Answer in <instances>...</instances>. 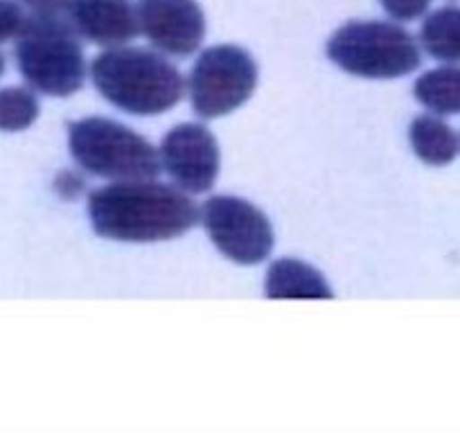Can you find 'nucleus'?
<instances>
[{"label":"nucleus","instance_id":"nucleus-1","mask_svg":"<svg viewBox=\"0 0 460 433\" xmlns=\"http://www.w3.org/2000/svg\"><path fill=\"white\" fill-rule=\"evenodd\" d=\"M88 216L100 237L134 244L174 240L201 222L183 190L156 179L118 181L95 190L88 197Z\"/></svg>","mask_w":460,"mask_h":433},{"label":"nucleus","instance_id":"nucleus-2","mask_svg":"<svg viewBox=\"0 0 460 433\" xmlns=\"http://www.w3.org/2000/svg\"><path fill=\"white\" fill-rule=\"evenodd\" d=\"M91 79L109 104L129 116H161L185 93L179 68L147 48H109L91 64Z\"/></svg>","mask_w":460,"mask_h":433},{"label":"nucleus","instance_id":"nucleus-3","mask_svg":"<svg viewBox=\"0 0 460 433\" xmlns=\"http://www.w3.org/2000/svg\"><path fill=\"white\" fill-rule=\"evenodd\" d=\"M64 14H30L16 37V66L32 91L75 95L86 82L82 41Z\"/></svg>","mask_w":460,"mask_h":433},{"label":"nucleus","instance_id":"nucleus-4","mask_svg":"<svg viewBox=\"0 0 460 433\" xmlns=\"http://www.w3.org/2000/svg\"><path fill=\"white\" fill-rule=\"evenodd\" d=\"M68 147L75 163L88 174L118 181L156 179L161 154L147 138L109 118H84L68 127Z\"/></svg>","mask_w":460,"mask_h":433},{"label":"nucleus","instance_id":"nucleus-5","mask_svg":"<svg viewBox=\"0 0 460 433\" xmlns=\"http://www.w3.org/2000/svg\"><path fill=\"white\" fill-rule=\"evenodd\" d=\"M327 57L345 73L366 79L406 77L422 64L409 30L386 21H352L327 41Z\"/></svg>","mask_w":460,"mask_h":433},{"label":"nucleus","instance_id":"nucleus-6","mask_svg":"<svg viewBox=\"0 0 460 433\" xmlns=\"http://www.w3.org/2000/svg\"><path fill=\"white\" fill-rule=\"evenodd\" d=\"M258 64L240 46H212L190 70V102L201 120L237 111L258 86Z\"/></svg>","mask_w":460,"mask_h":433},{"label":"nucleus","instance_id":"nucleus-7","mask_svg":"<svg viewBox=\"0 0 460 433\" xmlns=\"http://www.w3.org/2000/svg\"><path fill=\"white\" fill-rule=\"evenodd\" d=\"M199 215L212 244L233 262L255 267L271 255L276 242L271 222L246 199L217 194L203 203Z\"/></svg>","mask_w":460,"mask_h":433},{"label":"nucleus","instance_id":"nucleus-8","mask_svg":"<svg viewBox=\"0 0 460 433\" xmlns=\"http://www.w3.org/2000/svg\"><path fill=\"white\" fill-rule=\"evenodd\" d=\"M158 154L167 176L188 194H206L219 176V145L197 122H183L167 131Z\"/></svg>","mask_w":460,"mask_h":433},{"label":"nucleus","instance_id":"nucleus-9","mask_svg":"<svg viewBox=\"0 0 460 433\" xmlns=\"http://www.w3.org/2000/svg\"><path fill=\"white\" fill-rule=\"evenodd\" d=\"M140 32L158 52L190 57L206 39V14L197 0H138Z\"/></svg>","mask_w":460,"mask_h":433},{"label":"nucleus","instance_id":"nucleus-10","mask_svg":"<svg viewBox=\"0 0 460 433\" xmlns=\"http://www.w3.org/2000/svg\"><path fill=\"white\" fill-rule=\"evenodd\" d=\"M68 21L79 37L104 48L127 46L140 32L131 0H70Z\"/></svg>","mask_w":460,"mask_h":433},{"label":"nucleus","instance_id":"nucleus-11","mask_svg":"<svg viewBox=\"0 0 460 433\" xmlns=\"http://www.w3.org/2000/svg\"><path fill=\"white\" fill-rule=\"evenodd\" d=\"M269 298H332V289L325 278L300 260H278L267 273Z\"/></svg>","mask_w":460,"mask_h":433},{"label":"nucleus","instance_id":"nucleus-12","mask_svg":"<svg viewBox=\"0 0 460 433\" xmlns=\"http://www.w3.org/2000/svg\"><path fill=\"white\" fill-rule=\"evenodd\" d=\"M409 140L415 156L433 167L449 165L460 152V138L438 116H420L411 122Z\"/></svg>","mask_w":460,"mask_h":433},{"label":"nucleus","instance_id":"nucleus-13","mask_svg":"<svg viewBox=\"0 0 460 433\" xmlns=\"http://www.w3.org/2000/svg\"><path fill=\"white\" fill-rule=\"evenodd\" d=\"M415 100L436 116H458L460 113V66L449 64L429 70L418 77L413 86Z\"/></svg>","mask_w":460,"mask_h":433},{"label":"nucleus","instance_id":"nucleus-14","mask_svg":"<svg viewBox=\"0 0 460 433\" xmlns=\"http://www.w3.org/2000/svg\"><path fill=\"white\" fill-rule=\"evenodd\" d=\"M420 43L429 57L445 64L460 61V7H440L424 19Z\"/></svg>","mask_w":460,"mask_h":433},{"label":"nucleus","instance_id":"nucleus-15","mask_svg":"<svg viewBox=\"0 0 460 433\" xmlns=\"http://www.w3.org/2000/svg\"><path fill=\"white\" fill-rule=\"evenodd\" d=\"M39 97L37 91L25 86H7L0 91V131H25L37 122Z\"/></svg>","mask_w":460,"mask_h":433},{"label":"nucleus","instance_id":"nucleus-16","mask_svg":"<svg viewBox=\"0 0 460 433\" xmlns=\"http://www.w3.org/2000/svg\"><path fill=\"white\" fill-rule=\"evenodd\" d=\"M25 21L28 14L19 0H0V46L19 37Z\"/></svg>","mask_w":460,"mask_h":433},{"label":"nucleus","instance_id":"nucleus-17","mask_svg":"<svg viewBox=\"0 0 460 433\" xmlns=\"http://www.w3.org/2000/svg\"><path fill=\"white\" fill-rule=\"evenodd\" d=\"M431 0H382V7L393 21H415L427 14Z\"/></svg>","mask_w":460,"mask_h":433},{"label":"nucleus","instance_id":"nucleus-18","mask_svg":"<svg viewBox=\"0 0 460 433\" xmlns=\"http://www.w3.org/2000/svg\"><path fill=\"white\" fill-rule=\"evenodd\" d=\"M32 14H64L68 12L70 0H19Z\"/></svg>","mask_w":460,"mask_h":433},{"label":"nucleus","instance_id":"nucleus-19","mask_svg":"<svg viewBox=\"0 0 460 433\" xmlns=\"http://www.w3.org/2000/svg\"><path fill=\"white\" fill-rule=\"evenodd\" d=\"M5 73V57H3V52H0V75Z\"/></svg>","mask_w":460,"mask_h":433}]
</instances>
